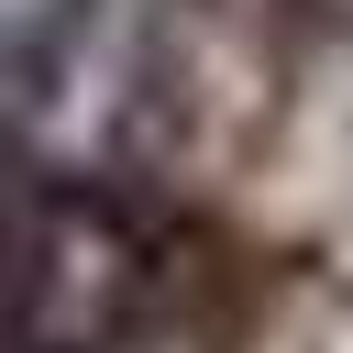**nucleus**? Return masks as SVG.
I'll return each instance as SVG.
<instances>
[{"mask_svg":"<svg viewBox=\"0 0 353 353\" xmlns=\"http://www.w3.org/2000/svg\"><path fill=\"white\" fill-rule=\"evenodd\" d=\"M243 254L99 176L0 188V353H243Z\"/></svg>","mask_w":353,"mask_h":353,"instance_id":"obj_1","label":"nucleus"}]
</instances>
